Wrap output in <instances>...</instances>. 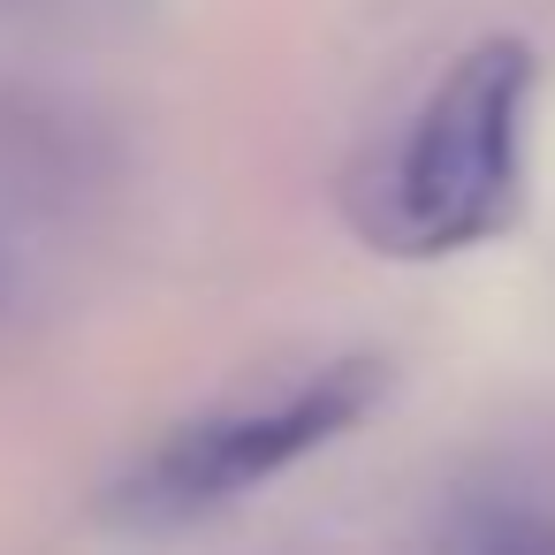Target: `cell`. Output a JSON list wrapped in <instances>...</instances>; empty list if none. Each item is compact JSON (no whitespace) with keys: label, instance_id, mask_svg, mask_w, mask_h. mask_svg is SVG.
I'll list each match as a JSON object with an SVG mask.
<instances>
[{"label":"cell","instance_id":"6da1fadb","mask_svg":"<svg viewBox=\"0 0 555 555\" xmlns=\"http://www.w3.org/2000/svg\"><path fill=\"white\" fill-rule=\"evenodd\" d=\"M540 62L525 39H479L403 122L380 191L365 206V244L396 259H449L509 229L525 191V130H532Z\"/></svg>","mask_w":555,"mask_h":555},{"label":"cell","instance_id":"7a4b0ae2","mask_svg":"<svg viewBox=\"0 0 555 555\" xmlns=\"http://www.w3.org/2000/svg\"><path fill=\"white\" fill-rule=\"evenodd\" d=\"M388 396V358L350 350L327 358L320 373L274 388V396H244L221 411L183 418L176 434H160L115 487H107V517L122 532H183L221 517L229 502L274 487L282 472H297L305 456H320L327 441L358 434Z\"/></svg>","mask_w":555,"mask_h":555}]
</instances>
